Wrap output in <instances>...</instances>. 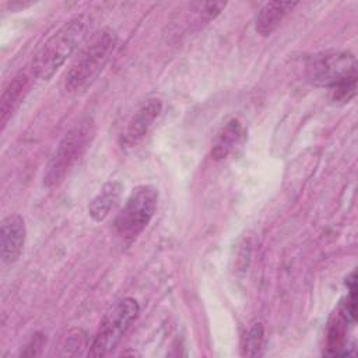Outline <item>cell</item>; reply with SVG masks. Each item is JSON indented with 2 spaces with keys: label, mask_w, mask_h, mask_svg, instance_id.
I'll return each instance as SVG.
<instances>
[{
  "label": "cell",
  "mask_w": 358,
  "mask_h": 358,
  "mask_svg": "<svg viewBox=\"0 0 358 358\" xmlns=\"http://www.w3.org/2000/svg\"><path fill=\"white\" fill-rule=\"evenodd\" d=\"M296 4V1H268L263 4L255 18L256 32L262 36H270Z\"/></svg>",
  "instance_id": "10"
},
{
  "label": "cell",
  "mask_w": 358,
  "mask_h": 358,
  "mask_svg": "<svg viewBox=\"0 0 358 358\" xmlns=\"http://www.w3.org/2000/svg\"><path fill=\"white\" fill-rule=\"evenodd\" d=\"M94 131L95 130L92 119L85 117L77 122L62 137L53 154L50 155L43 172L42 183L46 189L57 187L64 180V178L69 175V172L73 169V166L77 164V161L83 157V154L91 144Z\"/></svg>",
  "instance_id": "3"
},
{
  "label": "cell",
  "mask_w": 358,
  "mask_h": 358,
  "mask_svg": "<svg viewBox=\"0 0 358 358\" xmlns=\"http://www.w3.org/2000/svg\"><path fill=\"white\" fill-rule=\"evenodd\" d=\"M140 313V305L134 298L117 301L102 317L98 331L90 345V357H105L112 352Z\"/></svg>",
  "instance_id": "5"
},
{
  "label": "cell",
  "mask_w": 358,
  "mask_h": 358,
  "mask_svg": "<svg viewBox=\"0 0 358 358\" xmlns=\"http://www.w3.org/2000/svg\"><path fill=\"white\" fill-rule=\"evenodd\" d=\"M88 29L90 17L85 14H80L64 22L32 57V73L41 80H50L84 42Z\"/></svg>",
  "instance_id": "2"
},
{
  "label": "cell",
  "mask_w": 358,
  "mask_h": 358,
  "mask_svg": "<svg viewBox=\"0 0 358 358\" xmlns=\"http://www.w3.org/2000/svg\"><path fill=\"white\" fill-rule=\"evenodd\" d=\"M28 85V78L25 74H18L15 76L4 88L1 98H0V123L1 127L7 124L15 109L20 106L24 92L27 91Z\"/></svg>",
  "instance_id": "13"
},
{
  "label": "cell",
  "mask_w": 358,
  "mask_h": 358,
  "mask_svg": "<svg viewBox=\"0 0 358 358\" xmlns=\"http://www.w3.org/2000/svg\"><path fill=\"white\" fill-rule=\"evenodd\" d=\"M303 77L312 85L330 90L357 77V59L345 50L315 53L305 60Z\"/></svg>",
  "instance_id": "6"
},
{
  "label": "cell",
  "mask_w": 358,
  "mask_h": 358,
  "mask_svg": "<svg viewBox=\"0 0 358 358\" xmlns=\"http://www.w3.org/2000/svg\"><path fill=\"white\" fill-rule=\"evenodd\" d=\"M330 91H331L333 102H336V103L350 102L355 96V92H357V77L330 88Z\"/></svg>",
  "instance_id": "16"
},
{
  "label": "cell",
  "mask_w": 358,
  "mask_h": 358,
  "mask_svg": "<svg viewBox=\"0 0 358 358\" xmlns=\"http://www.w3.org/2000/svg\"><path fill=\"white\" fill-rule=\"evenodd\" d=\"M158 206V189L152 185L136 186L115 220L117 235L131 243L150 224Z\"/></svg>",
  "instance_id": "4"
},
{
  "label": "cell",
  "mask_w": 358,
  "mask_h": 358,
  "mask_svg": "<svg viewBox=\"0 0 358 358\" xmlns=\"http://www.w3.org/2000/svg\"><path fill=\"white\" fill-rule=\"evenodd\" d=\"M87 347V336L83 330L80 329H76V330H71L66 338H64V343L62 345V348L64 350L63 351V355H76V354H80L81 350Z\"/></svg>",
  "instance_id": "15"
},
{
  "label": "cell",
  "mask_w": 358,
  "mask_h": 358,
  "mask_svg": "<svg viewBox=\"0 0 358 358\" xmlns=\"http://www.w3.org/2000/svg\"><path fill=\"white\" fill-rule=\"evenodd\" d=\"M123 192V185L119 180H109L102 185L99 192L88 204V215L95 222L103 221L110 211L117 206Z\"/></svg>",
  "instance_id": "11"
},
{
  "label": "cell",
  "mask_w": 358,
  "mask_h": 358,
  "mask_svg": "<svg viewBox=\"0 0 358 358\" xmlns=\"http://www.w3.org/2000/svg\"><path fill=\"white\" fill-rule=\"evenodd\" d=\"M264 341V329L262 323H255L245 336L243 354L249 357H256L260 354Z\"/></svg>",
  "instance_id": "14"
},
{
  "label": "cell",
  "mask_w": 358,
  "mask_h": 358,
  "mask_svg": "<svg viewBox=\"0 0 358 358\" xmlns=\"http://www.w3.org/2000/svg\"><path fill=\"white\" fill-rule=\"evenodd\" d=\"M246 140V127L238 117L227 119L215 131L211 140V157L224 161L235 154Z\"/></svg>",
  "instance_id": "8"
},
{
  "label": "cell",
  "mask_w": 358,
  "mask_h": 358,
  "mask_svg": "<svg viewBox=\"0 0 358 358\" xmlns=\"http://www.w3.org/2000/svg\"><path fill=\"white\" fill-rule=\"evenodd\" d=\"M43 344H45V337H43L42 334L36 333V334L31 338V341L28 343L27 351H24L22 355H38L39 351L42 350Z\"/></svg>",
  "instance_id": "17"
},
{
  "label": "cell",
  "mask_w": 358,
  "mask_h": 358,
  "mask_svg": "<svg viewBox=\"0 0 358 358\" xmlns=\"http://www.w3.org/2000/svg\"><path fill=\"white\" fill-rule=\"evenodd\" d=\"M162 113V102L158 98H151L144 102L127 123L123 133V144L126 147H134L138 144L157 123Z\"/></svg>",
  "instance_id": "9"
},
{
  "label": "cell",
  "mask_w": 358,
  "mask_h": 358,
  "mask_svg": "<svg viewBox=\"0 0 358 358\" xmlns=\"http://www.w3.org/2000/svg\"><path fill=\"white\" fill-rule=\"evenodd\" d=\"M27 238L25 221L20 214H11L1 220L0 225V257L3 266L18 260Z\"/></svg>",
  "instance_id": "7"
},
{
  "label": "cell",
  "mask_w": 358,
  "mask_h": 358,
  "mask_svg": "<svg viewBox=\"0 0 358 358\" xmlns=\"http://www.w3.org/2000/svg\"><path fill=\"white\" fill-rule=\"evenodd\" d=\"M116 45L117 35L112 28L106 27L95 32L66 73L63 91L69 95L85 92L110 60Z\"/></svg>",
  "instance_id": "1"
},
{
  "label": "cell",
  "mask_w": 358,
  "mask_h": 358,
  "mask_svg": "<svg viewBox=\"0 0 358 358\" xmlns=\"http://www.w3.org/2000/svg\"><path fill=\"white\" fill-rule=\"evenodd\" d=\"M227 3L224 1H196L185 4L186 14L183 15L182 22H179V28L185 32H190L193 29H199L200 27L213 21L221 11L225 8Z\"/></svg>",
  "instance_id": "12"
}]
</instances>
